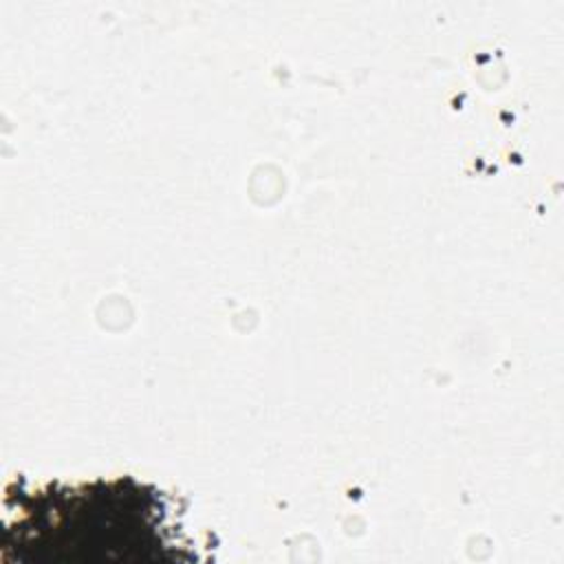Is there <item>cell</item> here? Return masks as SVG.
Listing matches in <instances>:
<instances>
[{"instance_id":"6da1fadb","label":"cell","mask_w":564,"mask_h":564,"mask_svg":"<svg viewBox=\"0 0 564 564\" xmlns=\"http://www.w3.org/2000/svg\"><path fill=\"white\" fill-rule=\"evenodd\" d=\"M110 560H176L187 546L174 498L134 478L84 485L48 482L26 489L11 482L2 500V560L18 564Z\"/></svg>"}]
</instances>
